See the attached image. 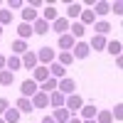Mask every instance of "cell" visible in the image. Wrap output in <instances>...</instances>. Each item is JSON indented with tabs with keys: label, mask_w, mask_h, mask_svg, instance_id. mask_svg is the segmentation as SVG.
<instances>
[{
	"label": "cell",
	"mask_w": 123,
	"mask_h": 123,
	"mask_svg": "<svg viewBox=\"0 0 123 123\" xmlns=\"http://www.w3.org/2000/svg\"><path fill=\"white\" fill-rule=\"evenodd\" d=\"M81 106H84V98H81L79 94H71V96L64 98V108L69 111V116H76L81 111Z\"/></svg>",
	"instance_id": "obj_1"
},
{
	"label": "cell",
	"mask_w": 123,
	"mask_h": 123,
	"mask_svg": "<svg viewBox=\"0 0 123 123\" xmlns=\"http://www.w3.org/2000/svg\"><path fill=\"white\" fill-rule=\"evenodd\" d=\"M57 91H59V94H64V96H71V94H76V81L71 79V76H64V79H59V81H57Z\"/></svg>",
	"instance_id": "obj_2"
},
{
	"label": "cell",
	"mask_w": 123,
	"mask_h": 123,
	"mask_svg": "<svg viewBox=\"0 0 123 123\" xmlns=\"http://www.w3.org/2000/svg\"><path fill=\"white\" fill-rule=\"evenodd\" d=\"M35 54H37V62L42 67H49L54 62V47H42V49H37Z\"/></svg>",
	"instance_id": "obj_3"
},
{
	"label": "cell",
	"mask_w": 123,
	"mask_h": 123,
	"mask_svg": "<svg viewBox=\"0 0 123 123\" xmlns=\"http://www.w3.org/2000/svg\"><path fill=\"white\" fill-rule=\"evenodd\" d=\"M37 91H39V86L35 84L32 79H25L22 84H20V96H22V98H32Z\"/></svg>",
	"instance_id": "obj_4"
},
{
	"label": "cell",
	"mask_w": 123,
	"mask_h": 123,
	"mask_svg": "<svg viewBox=\"0 0 123 123\" xmlns=\"http://www.w3.org/2000/svg\"><path fill=\"white\" fill-rule=\"evenodd\" d=\"M89 54H91L89 42H76L74 47H71V57H74V59H86Z\"/></svg>",
	"instance_id": "obj_5"
},
{
	"label": "cell",
	"mask_w": 123,
	"mask_h": 123,
	"mask_svg": "<svg viewBox=\"0 0 123 123\" xmlns=\"http://www.w3.org/2000/svg\"><path fill=\"white\" fill-rule=\"evenodd\" d=\"M20 62H22V69H35L39 62H37V54H35V49H27V52L20 57Z\"/></svg>",
	"instance_id": "obj_6"
},
{
	"label": "cell",
	"mask_w": 123,
	"mask_h": 123,
	"mask_svg": "<svg viewBox=\"0 0 123 123\" xmlns=\"http://www.w3.org/2000/svg\"><path fill=\"white\" fill-rule=\"evenodd\" d=\"M32 74H35V76H32V81L39 86V84H44V81L49 79V69H47V67H42V64H37V67L32 69Z\"/></svg>",
	"instance_id": "obj_7"
},
{
	"label": "cell",
	"mask_w": 123,
	"mask_h": 123,
	"mask_svg": "<svg viewBox=\"0 0 123 123\" xmlns=\"http://www.w3.org/2000/svg\"><path fill=\"white\" fill-rule=\"evenodd\" d=\"M49 30H54L59 37H62V35H67V32H69V20H67V17H57L54 22L49 25Z\"/></svg>",
	"instance_id": "obj_8"
},
{
	"label": "cell",
	"mask_w": 123,
	"mask_h": 123,
	"mask_svg": "<svg viewBox=\"0 0 123 123\" xmlns=\"http://www.w3.org/2000/svg\"><path fill=\"white\" fill-rule=\"evenodd\" d=\"M30 101H32V108H35V111H37V108H47V106H49V96L44 94V91H37V94L30 98Z\"/></svg>",
	"instance_id": "obj_9"
},
{
	"label": "cell",
	"mask_w": 123,
	"mask_h": 123,
	"mask_svg": "<svg viewBox=\"0 0 123 123\" xmlns=\"http://www.w3.org/2000/svg\"><path fill=\"white\" fill-rule=\"evenodd\" d=\"M84 32H86V27L79 22V20H74V22H69V35L76 39V42H81V37H84Z\"/></svg>",
	"instance_id": "obj_10"
},
{
	"label": "cell",
	"mask_w": 123,
	"mask_h": 123,
	"mask_svg": "<svg viewBox=\"0 0 123 123\" xmlns=\"http://www.w3.org/2000/svg\"><path fill=\"white\" fill-rule=\"evenodd\" d=\"M96 113H98V108H96L94 104H84L81 111H79V118H81V121H89V118H96Z\"/></svg>",
	"instance_id": "obj_11"
},
{
	"label": "cell",
	"mask_w": 123,
	"mask_h": 123,
	"mask_svg": "<svg viewBox=\"0 0 123 123\" xmlns=\"http://www.w3.org/2000/svg\"><path fill=\"white\" fill-rule=\"evenodd\" d=\"M81 10H84V5L81 3H67V20L71 22V20H76L81 15Z\"/></svg>",
	"instance_id": "obj_12"
},
{
	"label": "cell",
	"mask_w": 123,
	"mask_h": 123,
	"mask_svg": "<svg viewBox=\"0 0 123 123\" xmlns=\"http://www.w3.org/2000/svg\"><path fill=\"white\" fill-rule=\"evenodd\" d=\"M57 44H59V49H62V52H71V47L76 44V39L67 32V35H62V37H59V42H57Z\"/></svg>",
	"instance_id": "obj_13"
},
{
	"label": "cell",
	"mask_w": 123,
	"mask_h": 123,
	"mask_svg": "<svg viewBox=\"0 0 123 123\" xmlns=\"http://www.w3.org/2000/svg\"><path fill=\"white\" fill-rule=\"evenodd\" d=\"M106 44H108V39H106V37L94 35V37H91V42H89V49H94V52H104Z\"/></svg>",
	"instance_id": "obj_14"
},
{
	"label": "cell",
	"mask_w": 123,
	"mask_h": 123,
	"mask_svg": "<svg viewBox=\"0 0 123 123\" xmlns=\"http://www.w3.org/2000/svg\"><path fill=\"white\" fill-rule=\"evenodd\" d=\"M94 15H98V17H106L108 12H111V3H106V0H98V3H94V10H91Z\"/></svg>",
	"instance_id": "obj_15"
},
{
	"label": "cell",
	"mask_w": 123,
	"mask_h": 123,
	"mask_svg": "<svg viewBox=\"0 0 123 123\" xmlns=\"http://www.w3.org/2000/svg\"><path fill=\"white\" fill-rule=\"evenodd\" d=\"M47 69H49V76H52V79H57V81L67 76V69L62 67V64H57V62H52V64H49Z\"/></svg>",
	"instance_id": "obj_16"
},
{
	"label": "cell",
	"mask_w": 123,
	"mask_h": 123,
	"mask_svg": "<svg viewBox=\"0 0 123 123\" xmlns=\"http://www.w3.org/2000/svg\"><path fill=\"white\" fill-rule=\"evenodd\" d=\"M57 17H59V12H57V7H54V5H44V7H42V20H44V22L52 25Z\"/></svg>",
	"instance_id": "obj_17"
},
{
	"label": "cell",
	"mask_w": 123,
	"mask_h": 123,
	"mask_svg": "<svg viewBox=\"0 0 123 123\" xmlns=\"http://www.w3.org/2000/svg\"><path fill=\"white\" fill-rule=\"evenodd\" d=\"M108 32H111V22H106V20H96V22H94V35L106 37Z\"/></svg>",
	"instance_id": "obj_18"
},
{
	"label": "cell",
	"mask_w": 123,
	"mask_h": 123,
	"mask_svg": "<svg viewBox=\"0 0 123 123\" xmlns=\"http://www.w3.org/2000/svg\"><path fill=\"white\" fill-rule=\"evenodd\" d=\"M49 96V106L52 108H64V94H59V91H52V94H47Z\"/></svg>",
	"instance_id": "obj_19"
},
{
	"label": "cell",
	"mask_w": 123,
	"mask_h": 123,
	"mask_svg": "<svg viewBox=\"0 0 123 123\" xmlns=\"http://www.w3.org/2000/svg\"><path fill=\"white\" fill-rule=\"evenodd\" d=\"M32 35H35L32 32V25H27V22H20L17 25V39H25V42H27Z\"/></svg>",
	"instance_id": "obj_20"
},
{
	"label": "cell",
	"mask_w": 123,
	"mask_h": 123,
	"mask_svg": "<svg viewBox=\"0 0 123 123\" xmlns=\"http://www.w3.org/2000/svg\"><path fill=\"white\" fill-rule=\"evenodd\" d=\"M5 69H7V71H12V74H15L17 69H22V62H20V57H15V54L5 57Z\"/></svg>",
	"instance_id": "obj_21"
},
{
	"label": "cell",
	"mask_w": 123,
	"mask_h": 123,
	"mask_svg": "<svg viewBox=\"0 0 123 123\" xmlns=\"http://www.w3.org/2000/svg\"><path fill=\"white\" fill-rule=\"evenodd\" d=\"M15 108L20 111V116H22V113H32V101H30V98H22V96H20L17 98V104H15Z\"/></svg>",
	"instance_id": "obj_22"
},
{
	"label": "cell",
	"mask_w": 123,
	"mask_h": 123,
	"mask_svg": "<svg viewBox=\"0 0 123 123\" xmlns=\"http://www.w3.org/2000/svg\"><path fill=\"white\" fill-rule=\"evenodd\" d=\"M32 32L35 35H47L49 32V22H44L42 17H37L35 22H32Z\"/></svg>",
	"instance_id": "obj_23"
},
{
	"label": "cell",
	"mask_w": 123,
	"mask_h": 123,
	"mask_svg": "<svg viewBox=\"0 0 123 123\" xmlns=\"http://www.w3.org/2000/svg\"><path fill=\"white\" fill-rule=\"evenodd\" d=\"M20 118H22V116H20V111L12 108V106H10L5 113H3V121H5V123H20Z\"/></svg>",
	"instance_id": "obj_24"
},
{
	"label": "cell",
	"mask_w": 123,
	"mask_h": 123,
	"mask_svg": "<svg viewBox=\"0 0 123 123\" xmlns=\"http://www.w3.org/2000/svg\"><path fill=\"white\" fill-rule=\"evenodd\" d=\"M35 20H37V10H35V7H30V5H25V7H22V22L32 25Z\"/></svg>",
	"instance_id": "obj_25"
},
{
	"label": "cell",
	"mask_w": 123,
	"mask_h": 123,
	"mask_svg": "<svg viewBox=\"0 0 123 123\" xmlns=\"http://www.w3.org/2000/svg\"><path fill=\"white\" fill-rule=\"evenodd\" d=\"M27 49H30V47H27L25 39H12V54H15V57H22Z\"/></svg>",
	"instance_id": "obj_26"
},
{
	"label": "cell",
	"mask_w": 123,
	"mask_h": 123,
	"mask_svg": "<svg viewBox=\"0 0 123 123\" xmlns=\"http://www.w3.org/2000/svg\"><path fill=\"white\" fill-rule=\"evenodd\" d=\"M12 84H15V74L7 71V69H3L0 71V86H12Z\"/></svg>",
	"instance_id": "obj_27"
},
{
	"label": "cell",
	"mask_w": 123,
	"mask_h": 123,
	"mask_svg": "<svg viewBox=\"0 0 123 123\" xmlns=\"http://www.w3.org/2000/svg\"><path fill=\"white\" fill-rule=\"evenodd\" d=\"M79 22L84 25V27H86V25H94V22H96V15L91 12V10H81V15H79Z\"/></svg>",
	"instance_id": "obj_28"
},
{
	"label": "cell",
	"mask_w": 123,
	"mask_h": 123,
	"mask_svg": "<svg viewBox=\"0 0 123 123\" xmlns=\"http://www.w3.org/2000/svg\"><path fill=\"white\" fill-rule=\"evenodd\" d=\"M52 118H54V123H67L71 116H69V111H67V108H54Z\"/></svg>",
	"instance_id": "obj_29"
},
{
	"label": "cell",
	"mask_w": 123,
	"mask_h": 123,
	"mask_svg": "<svg viewBox=\"0 0 123 123\" xmlns=\"http://www.w3.org/2000/svg\"><path fill=\"white\" fill-rule=\"evenodd\" d=\"M39 91H44V94H52V91H57V79L49 76L44 84H39Z\"/></svg>",
	"instance_id": "obj_30"
},
{
	"label": "cell",
	"mask_w": 123,
	"mask_h": 123,
	"mask_svg": "<svg viewBox=\"0 0 123 123\" xmlns=\"http://www.w3.org/2000/svg\"><path fill=\"white\" fill-rule=\"evenodd\" d=\"M106 52H111L113 57H121V39H111L106 44Z\"/></svg>",
	"instance_id": "obj_31"
},
{
	"label": "cell",
	"mask_w": 123,
	"mask_h": 123,
	"mask_svg": "<svg viewBox=\"0 0 123 123\" xmlns=\"http://www.w3.org/2000/svg\"><path fill=\"white\" fill-rule=\"evenodd\" d=\"M57 64H62V67H69V64H74V57H71V52H62L59 57H57Z\"/></svg>",
	"instance_id": "obj_32"
},
{
	"label": "cell",
	"mask_w": 123,
	"mask_h": 123,
	"mask_svg": "<svg viewBox=\"0 0 123 123\" xmlns=\"http://www.w3.org/2000/svg\"><path fill=\"white\" fill-rule=\"evenodd\" d=\"M94 121H96V123H113V118H111V111H98Z\"/></svg>",
	"instance_id": "obj_33"
},
{
	"label": "cell",
	"mask_w": 123,
	"mask_h": 123,
	"mask_svg": "<svg viewBox=\"0 0 123 123\" xmlns=\"http://www.w3.org/2000/svg\"><path fill=\"white\" fill-rule=\"evenodd\" d=\"M12 22V12H10V10H0V25H10Z\"/></svg>",
	"instance_id": "obj_34"
},
{
	"label": "cell",
	"mask_w": 123,
	"mask_h": 123,
	"mask_svg": "<svg viewBox=\"0 0 123 123\" xmlns=\"http://www.w3.org/2000/svg\"><path fill=\"white\" fill-rule=\"evenodd\" d=\"M111 118H116V121L123 118V104H116V106H113V111H111Z\"/></svg>",
	"instance_id": "obj_35"
},
{
	"label": "cell",
	"mask_w": 123,
	"mask_h": 123,
	"mask_svg": "<svg viewBox=\"0 0 123 123\" xmlns=\"http://www.w3.org/2000/svg\"><path fill=\"white\" fill-rule=\"evenodd\" d=\"M7 7H10V10H22L25 3H22V0H7Z\"/></svg>",
	"instance_id": "obj_36"
},
{
	"label": "cell",
	"mask_w": 123,
	"mask_h": 123,
	"mask_svg": "<svg viewBox=\"0 0 123 123\" xmlns=\"http://www.w3.org/2000/svg\"><path fill=\"white\" fill-rule=\"evenodd\" d=\"M7 108H10V101H7V98H3V96H0V116H3V113H5Z\"/></svg>",
	"instance_id": "obj_37"
},
{
	"label": "cell",
	"mask_w": 123,
	"mask_h": 123,
	"mask_svg": "<svg viewBox=\"0 0 123 123\" xmlns=\"http://www.w3.org/2000/svg\"><path fill=\"white\" fill-rule=\"evenodd\" d=\"M111 10H113V15H123V5H121V3H113Z\"/></svg>",
	"instance_id": "obj_38"
},
{
	"label": "cell",
	"mask_w": 123,
	"mask_h": 123,
	"mask_svg": "<svg viewBox=\"0 0 123 123\" xmlns=\"http://www.w3.org/2000/svg\"><path fill=\"white\" fill-rule=\"evenodd\" d=\"M27 5H30V7H44V3H42V0H30Z\"/></svg>",
	"instance_id": "obj_39"
},
{
	"label": "cell",
	"mask_w": 123,
	"mask_h": 123,
	"mask_svg": "<svg viewBox=\"0 0 123 123\" xmlns=\"http://www.w3.org/2000/svg\"><path fill=\"white\" fill-rule=\"evenodd\" d=\"M67 123H81V118H79V116H71V118H69Z\"/></svg>",
	"instance_id": "obj_40"
},
{
	"label": "cell",
	"mask_w": 123,
	"mask_h": 123,
	"mask_svg": "<svg viewBox=\"0 0 123 123\" xmlns=\"http://www.w3.org/2000/svg\"><path fill=\"white\" fill-rule=\"evenodd\" d=\"M42 123H54V118H52V116H44V118H42Z\"/></svg>",
	"instance_id": "obj_41"
},
{
	"label": "cell",
	"mask_w": 123,
	"mask_h": 123,
	"mask_svg": "<svg viewBox=\"0 0 123 123\" xmlns=\"http://www.w3.org/2000/svg\"><path fill=\"white\" fill-rule=\"evenodd\" d=\"M3 69H5V57L0 54V71H3Z\"/></svg>",
	"instance_id": "obj_42"
},
{
	"label": "cell",
	"mask_w": 123,
	"mask_h": 123,
	"mask_svg": "<svg viewBox=\"0 0 123 123\" xmlns=\"http://www.w3.org/2000/svg\"><path fill=\"white\" fill-rule=\"evenodd\" d=\"M81 123H96V121H94V118H89V121H81Z\"/></svg>",
	"instance_id": "obj_43"
},
{
	"label": "cell",
	"mask_w": 123,
	"mask_h": 123,
	"mask_svg": "<svg viewBox=\"0 0 123 123\" xmlns=\"http://www.w3.org/2000/svg\"><path fill=\"white\" fill-rule=\"evenodd\" d=\"M0 37H3V25H0Z\"/></svg>",
	"instance_id": "obj_44"
},
{
	"label": "cell",
	"mask_w": 123,
	"mask_h": 123,
	"mask_svg": "<svg viewBox=\"0 0 123 123\" xmlns=\"http://www.w3.org/2000/svg\"><path fill=\"white\" fill-rule=\"evenodd\" d=\"M0 123H5V121H3V118H0Z\"/></svg>",
	"instance_id": "obj_45"
}]
</instances>
